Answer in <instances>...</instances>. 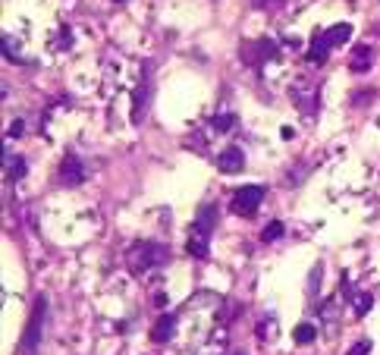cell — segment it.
I'll return each mask as SVG.
<instances>
[{
	"label": "cell",
	"mask_w": 380,
	"mask_h": 355,
	"mask_svg": "<svg viewBox=\"0 0 380 355\" xmlns=\"http://www.w3.org/2000/svg\"><path fill=\"white\" fill-rule=\"evenodd\" d=\"M217 217H220V208L214 201H204L195 214V224L189 230V242H186V251L192 258H208V249H211V233L217 226Z\"/></svg>",
	"instance_id": "obj_2"
},
{
	"label": "cell",
	"mask_w": 380,
	"mask_h": 355,
	"mask_svg": "<svg viewBox=\"0 0 380 355\" xmlns=\"http://www.w3.org/2000/svg\"><path fill=\"white\" fill-rule=\"evenodd\" d=\"M44 327H47V296H38L35 305H31L29 321H26V330H22L19 355H38L41 340H44Z\"/></svg>",
	"instance_id": "obj_4"
},
{
	"label": "cell",
	"mask_w": 380,
	"mask_h": 355,
	"mask_svg": "<svg viewBox=\"0 0 380 355\" xmlns=\"http://www.w3.org/2000/svg\"><path fill=\"white\" fill-rule=\"evenodd\" d=\"M267 4H271V0H251V6H255V10H264Z\"/></svg>",
	"instance_id": "obj_24"
},
{
	"label": "cell",
	"mask_w": 380,
	"mask_h": 355,
	"mask_svg": "<svg viewBox=\"0 0 380 355\" xmlns=\"http://www.w3.org/2000/svg\"><path fill=\"white\" fill-rule=\"evenodd\" d=\"M283 233H286V226H283L280 220H271V224L264 226V233H261V242H276V239H283Z\"/></svg>",
	"instance_id": "obj_17"
},
{
	"label": "cell",
	"mask_w": 380,
	"mask_h": 355,
	"mask_svg": "<svg viewBox=\"0 0 380 355\" xmlns=\"http://www.w3.org/2000/svg\"><path fill=\"white\" fill-rule=\"evenodd\" d=\"M371 349H374V343H371V340H359V343H355L352 349H349V355H368Z\"/></svg>",
	"instance_id": "obj_21"
},
{
	"label": "cell",
	"mask_w": 380,
	"mask_h": 355,
	"mask_svg": "<svg viewBox=\"0 0 380 355\" xmlns=\"http://www.w3.org/2000/svg\"><path fill=\"white\" fill-rule=\"evenodd\" d=\"M217 170L220 173H242L245 170V151L236 145L224 148V151L217 154Z\"/></svg>",
	"instance_id": "obj_9"
},
{
	"label": "cell",
	"mask_w": 380,
	"mask_h": 355,
	"mask_svg": "<svg viewBox=\"0 0 380 355\" xmlns=\"http://www.w3.org/2000/svg\"><path fill=\"white\" fill-rule=\"evenodd\" d=\"M261 201H264V186H242L233 192L229 211H233L236 217H255Z\"/></svg>",
	"instance_id": "obj_6"
},
{
	"label": "cell",
	"mask_w": 380,
	"mask_h": 355,
	"mask_svg": "<svg viewBox=\"0 0 380 355\" xmlns=\"http://www.w3.org/2000/svg\"><path fill=\"white\" fill-rule=\"evenodd\" d=\"M371 305H374V296H355V318H365L371 311Z\"/></svg>",
	"instance_id": "obj_19"
},
{
	"label": "cell",
	"mask_w": 380,
	"mask_h": 355,
	"mask_svg": "<svg viewBox=\"0 0 380 355\" xmlns=\"http://www.w3.org/2000/svg\"><path fill=\"white\" fill-rule=\"evenodd\" d=\"M233 355H245V352H233Z\"/></svg>",
	"instance_id": "obj_25"
},
{
	"label": "cell",
	"mask_w": 380,
	"mask_h": 355,
	"mask_svg": "<svg viewBox=\"0 0 380 355\" xmlns=\"http://www.w3.org/2000/svg\"><path fill=\"white\" fill-rule=\"evenodd\" d=\"M292 340H296L299 346H311L314 340H318V327H314V324H299L296 330H292Z\"/></svg>",
	"instance_id": "obj_15"
},
{
	"label": "cell",
	"mask_w": 380,
	"mask_h": 355,
	"mask_svg": "<svg viewBox=\"0 0 380 355\" xmlns=\"http://www.w3.org/2000/svg\"><path fill=\"white\" fill-rule=\"evenodd\" d=\"M349 38H352V22H336V26H330L327 31L318 29L311 35V44H308L305 60L314 63V66H321V63H327L330 51L339 47V44H349Z\"/></svg>",
	"instance_id": "obj_3"
},
{
	"label": "cell",
	"mask_w": 380,
	"mask_h": 355,
	"mask_svg": "<svg viewBox=\"0 0 380 355\" xmlns=\"http://www.w3.org/2000/svg\"><path fill=\"white\" fill-rule=\"evenodd\" d=\"M26 170H29V164H26V157H22V154H16V151L4 154V176H6V183H19V179L26 176Z\"/></svg>",
	"instance_id": "obj_12"
},
{
	"label": "cell",
	"mask_w": 380,
	"mask_h": 355,
	"mask_svg": "<svg viewBox=\"0 0 380 355\" xmlns=\"http://www.w3.org/2000/svg\"><path fill=\"white\" fill-rule=\"evenodd\" d=\"M339 299L336 296H330V299H324V305H321V321H324V327H327V336H336V327H339Z\"/></svg>",
	"instance_id": "obj_11"
},
{
	"label": "cell",
	"mask_w": 380,
	"mask_h": 355,
	"mask_svg": "<svg viewBox=\"0 0 380 355\" xmlns=\"http://www.w3.org/2000/svg\"><path fill=\"white\" fill-rule=\"evenodd\" d=\"M258 340L261 343H271V340H276V318H271V314H267V318H261V324H258Z\"/></svg>",
	"instance_id": "obj_16"
},
{
	"label": "cell",
	"mask_w": 380,
	"mask_h": 355,
	"mask_svg": "<svg viewBox=\"0 0 380 355\" xmlns=\"http://www.w3.org/2000/svg\"><path fill=\"white\" fill-rule=\"evenodd\" d=\"M10 139H19V136H26V120H13L10 123V132H6Z\"/></svg>",
	"instance_id": "obj_22"
},
{
	"label": "cell",
	"mask_w": 380,
	"mask_h": 355,
	"mask_svg": "<svg viewBox=\"0 0 380 355\" xmlns=\"http://www.w3.org/2000/svg\"><path fill=\"white\" fill-rule=\"evenodd\" d=\"M371 63H374V51H371L368 44H359L352 51V57H349V69H352V73H368Z\"/></svg>",
	"instance_id": "obj_14"
},
{
	"label": "cell",
	"mask_w": 380,
	"mask_h": 355,
	"mask_svg": "<svg viewBox=\"0 0 380 355\" xmlns=\"http://www.w3.org/2000/svg\"><path fill=\"white\" fill-rule=\"evenodd\" d=\"M148 104H151V76H148V69H145V79H141L136 94H132V123L145 120V107Z\"/></svg>",
	"instance_id": "obj_8"
},
{
	"label": "cell",
	"mask_w": 380,
	"mask_h": 355,
	"mask_svg": "<svg viewBox=\"0 0 380 355\" xmlns=\"http://www.w3.org/2000/svg\"><path fill=\"white\" fill-rule=\"evenodd\" d=\"M236 114H220V116H214L211 126H214V132H229V129H236Z\"/></svg>",
	"instance_id": "obj_18"
},
{
	"label": "cell",
	"mask_w": 380,
	"mask_h": 355,
	"mask_svg": "<svg viewBox=\"0 0 380 355\" xmlns=\"http://www.w3.org/2000/svg\"><path fill=\"white\" fill-rule=\"evenodd\" d=\"M114 4H123V0H114Z\"/></svg>",
	"instance_id": "obj_26"
},
{
	"label": "cell",
	"mask_w": 380,
	"mask_h": 355,
	"mask_svg": "<svg viewBox=\"0 0 380 355\" xmlns=\"http://www.w3.org/2000/svg\"><path fill=\"white\" fill-rule=\"evenodd\" d=\"M292 104L296 107H302L305 114H314V107H318V89H314V85H296V89H292Z\"/></svg>",
	"instance_id": "obj_13"
},
{
	"label": "cell",
	"mask_w": 380,
	"mask_h": 355,
	"mask_svg": "<svg viewBox=\"0 0 380 355\" xmlns=\"http://www.w3.org/2000/svg\"><path fill=\"white\" fill-rule=\"evenodd\" d=\"M176 324H179V314H173V311L164 314V318L154 324V330H151V343H157V346L170 343L173 334H176Z\"/></svg>",
	"instance_id": "obj_10"
},
{
	"label": "cell",
	"mask_w": 380,
	"mask_h": 355,
	"mask_svg": "<svg viewBox=\"0 0 380 355\" xmlns=\"http://www.w3.org/2000/svg\"><path fill=\"white\" fill-rule=\"evenodd\" d=\"M4 57L10 60V63H22V57L16 54V41H13L10 35H4Z\"/></svg>",
	"instance_id": "obj_20"
},
{
	"label": "cell",
	"mask_w": 380,
	"mask_h": 355,
	"mask_svg": "<svg viewBox=\"0 0 380 355\" xmlns=\"http://www.w3.org/2000/svg\"><path fill=\"white\" fill-rule=\"evenodd\" d=\"M57 176H60V186H82V183H85V176H89V170H85L82 157L69 151V154H63Z\"/></svg>",
	"instance_id": "obj_7"
},
{
	"label": "cell",
	"mask_w": 380,
	"mask_h": 355,
	"mask_svg": "<svg viewBox=\"0 0 380 355\" xmlns=\"http://www.w3.org/2000/svg\"><path fill=\"white\" fill-rule=\"evenodd\" d=\"M242 63H249V66H255L258 73L264 69V63L271 60H280V44L274 41V38H258V41H249L242 44Z\"/></svg>",
	"instance_id": "obj_5"
},
{
	"label": "cell",
	"mask_w": 380,
	"mask_h": 355,
	"mask_svg": "<svg viewBox=\"0 0 380 355\" xmlns=\"http://www.w3.org/2000/svg\"><path fill=\"white\" fill-rule=\"evenodd\" d=\"M154 305H157V309H164V305H167V296L157 293V296H154Z\"/></svg>",
	"instance_id": "obj_23"
},
{
	"label": "cell",
	"mask_w": 380,
	"mask_h": 355,
	"mask_svg": "<svg viewBox=\"0 0 380 355\" xmlns=\"http://www.w3.org/2000/svg\"><path fill=\"white\" fill-rule=\"evenodd\" d=\"M167 261H170V249L154 239H139L126 251V264H129V271L136 274V277H141V274H148V271H157V267H164Z\"/></svg>",
	"instance_id": "obj_1"
}]
</instances>
